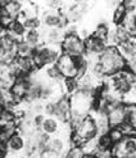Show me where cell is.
I'll list each match as a JSON object with an SVG mask.
<instances>
[{
    "instance_id": "cell-16",
    "label": "cell",
    "mask_w": 136,
    "mask_h": 158,
    "mask_svg": "<svg viewBox=\"0 0 136 158\" xmlns=\"http://www.w3.org/2000/svg\"><path fill=\"white\" fill-rule=\"evenodd\" d=\"M9 158H29L25 153H20V154H15V156H9Z\"/></svg>"
},
{
    "instance_id": "cell-3",
    "label": "cell",
    "mask_w": 136,
    "mask_h": 158,
    "mask_svg": "<svg viewBox=\"0 0 136 158\" xmlns=\"http://www.w3.org/2000/svg\"><path fill=\"white\" fill-rule=\"evenodd\" d=\"M62 52L68 56H85V43L76 34V29L66 31L63 42L60 43Z\"/></svg>"
},
{
    "instance_id": "cell-17",
    "label": "cell",
    "mask_w": 136,
    "mask_h": 158,
    "mask_svg": "<svg viewBox=\"0 0 136 158\" xmlns=\"http://www.w3.org/2000/svg\"><path fill=\"white\" fill-rule=\"evenodd\" d=\"M83 158H97V157H94L93 154H84Z\"/></svg>"
},
{
    "instance_id": "cell-6",
    "label": "cell",
    "mask_w": 136,
    "mask_h": 158,
    "mask_svg": "<svg viewBox=\"0 0 136 158\" xmlns=\"http://www.w3.org/2000/svg\"><path fill=\"white\" fill-rule=\"evenodd\" d=\"M56 67L60 72V75L63 78H73V80H77L79 77V72L76 69L75 64H73V59L72 56H68L62 54L60 58L56 60Z\"/></svg>"
},
{
    "instance_id": "cell-8",
    "label": "cell",
    "mask_w": 136,
    "mask_h": 158,
    "mask_svg": "<svg viewBox=\"0 0 136 158\" xmlns=\"http://www.w3.org/2000/svg\"><path fill=\"white\" fill-rule=\"evenodd\" d=\"M115 47L122 58L126 60V63L136 61V41H135V38H130L127 41L118 43Z\"/></svg>"
},
{
    "instance_id": "cell-13",
    "label": "cell",
    "mask_w": 136,
    "mask_h": 158,
    "mask_svg": "<svg viewBox=\"0 0 136 158\" xmlns=\"http://www.w3.org/2000/svg\"><path fill=\"white\" fill-rule=\"evenodd\" d=\"M119 26H122V29L126 31L131 38H135V33H136V12L126 13V16H124V19L122 21V24Z\"/></svg>"
},
{
    "instance_id": "cell-10",
    "label": "cell",
    "mask_w": 136,
    "mask_h": 158,
    "mask_svg": "<svg viewBox=\"0 0 136 158\" xmlns=\"http://www.w3.org/2000/svg\"><path fill=\"white\" fill-rule=\"evenodd\" d=\"M43 44H60L63 42L66 31L60 29H41Z\"/></svg>"
},
{
    "instance_id": "cell-9",
    "label": "cell",
    "mask_w": 136,
    "mask_h": 158,
    "mask_svg": "<svg viewBox=\"0 0 136 158\" xmlns=\"http://www.w3.org/2000/svg\"><path fill=\"white\" fill-rule=\"evenodd\" d=\"M66 126H67V124L60 123V122L56 119V118H54V116H46V118H45V120H43V123H42L41 129H39V131L43 132V133H46V135H49L50 137H53V136H56V135H59V133L64 129Z\"/></svg>"
},
{
    "instance_id": "cell-5",
    "label": "cell",
    "mask_w": 136,
    "mask_h": 158,
    "mask_svg": "<svg viewBox=\"0 0 136 158\" xmlns=\"http://www.w3.org/2000/svg\"><path fill=\"white\" fill-rule=\"evenodd\" d=\"M84 43H85V56H87L89 60L97 59L107 48V42L105 39H101L94 35H89L84 41Z\"/></svg>"
},
{
    "instance_id": "cell-7",
    "label": "cell",
    "mask_w": 136,
    "mask_h": 158,
    "mask_svg": "<svg viewBox=\"0 0 136 158\" xmlns=\"http://www.w3.org/2000/svg\"><path fill=\"white\" fill-rule=\"evenodd\" d=\"M5 148L9 156L24 153L26 148V139L21 132H15L7 141H5Z\"/></svg>"
},
{
    "instance_id": "cell-2",
    "label": "cell",
    "mask_w": 136,
    "mask_h": 158,
    "mask_svg": "<svg viewBox=\"0 0 136 158\" xmlns=\"http://www.w3.org/2000/svg\"><path fill=\"white\" fill-rule=\"evenodd\" d=\"M62 54L63 52H62L60 44H41L34 50L32 55L36 69L38 71L46 65L55 64Z\"/></svg>"
},
{
    "instance_id": "cell-4",
    "label": "cell",
    "mask_w": 136,
    "mask_h": 158,
    "mask_svg": "<svg viewBox=\"0 0 136 158\" xmlns=\"http://www.w3.org/2000/svg\"><path fill=\"white\" fill-rule=\"evenodd\" d=\"M38 17L41 20L42 29H60V25L64 16L59 10L43 7L41 8V15H38Z\"/></svg>"
},
{
    "instance_id": "cell-1",
    "label": "cell",
    "mask_w": 136,
    "mask_h": 158,
    "mask_svg": "<svg viewBox=\"0 0 136 158\" xmlns=\"http://www.w3.org/2000/svg\"><path fill=\"white\" fill-rule=\"evenodd\" d=\"M97 61L104 68L106 77L126 69V60L118 52L115 46H107V48L97 58Z\"/></svg>"
},
{
    "instance_id": "cell-12",
    "label": "cell",
    "mask_w": 136,
    "mask_h": 158,
    "mask_svg": "<svg viewBox=\"0 0 136 158\" xmlns=\"http://www.w3.org/2000/svg\"><path fill=\"white\" fill-rule=\"evenodd\" d=\"M22 42L26 43L30 48L36 50L37 47H39L41 44H43L42 42V34H41V29L39 30H28L25 33L24 38H22Z\"/></svg>"
},
{
    "instance_id": "cell-11",
    "label": "cell",
    "mask_w": 136,
    "mask_h": 158,
    "mask_svg": "<svg viewBox=\"0 0 136 158\" xmlns=\"http://www.w3.org/2000/svg\"><path fill=\"white\" fill-rule=\"evenodd\" d=\"M5 31L12 35L13 38H16L17 41H22V38H24L25 33H26V29H25V26H24V24H22L21 20L15 19L7 25Z\"/></svg>"
},
{
    "instance_id": "cell-18",
    "label": "cell",
    "mask_w": 136,
    "mask_h": 158,
    "mask_svg": "<svg viewBox=\"0 0 136 158\" xmlns=\"http://www.w3.org/2000/svg\"><path fill=\"white\" fill-rule=\"evenodd\" d=\"M32 158H39V157H38V156H34V157H32Z\"/></svg>"
},
{
    "instance_id": "cell-15",
    "label": "cell",
    "mask_w": 136,
    "mask_h": 158,
    "mask_svg": "<svg viewBox=\"0 0 136 158\" xmlns=\"http://www.w3.org/2000/svg\"><path fill=\"white\" fill-rule=\"evenodd\" d=\"M0 158H9L7 148H5V144H0Z\"/></svg>"
},
{
    "instance_id": "cell-14",
    "label": "cell",
    "mask_w": 136,
    "mask_h": 158,
    "mask_svg": "<svg viewBox=\"0 0 136 158\" xmlns=\"http://www.w3.org/2000/svg\"><path fill=\"white\" fill-rule=\"evenodd\" d=\"M84 157V152L80 146H73L71 145L63 154H60L58 158H83Z\"/></svg>"
}]
</instances>
